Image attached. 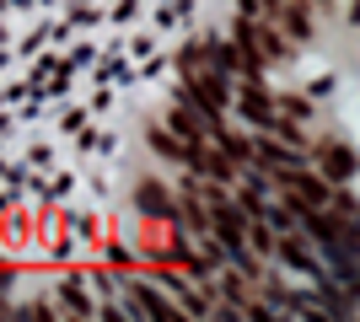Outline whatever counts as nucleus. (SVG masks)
I'll use <instances>...</instances> for the list:
<instances>
[{"mask_svg":"<svg viewBox=\"0 0 360 322\" xmlns=\"http://www.w3.org/2000/svg\"><path fill=\"white\" fill-rule=\"evenodd\" d=\"M210 226L221 231V247H226V258L237 263L242 274H258V263H253V253H248V220H242V210H237V204H226L221 194H215Z\"/></svg>","mask_w":360,"mask_h":322,"instance_id":"f257e3e1","label":"nucleus"},{"mask_svg":"<svg viewBox=\"0 0 360 322\" xmlns=\"http://www.w3.org/2000/svg\"><path fill=\"white\" fill-rule=\"evenodd\" d=\"M269 177H280V188H285L290 194V210H323V204H328V194L333 188L323 183V177H312V172H301V161L296 167H280V172H269Z\"/></svg>","mask_w":360,"mask_h":322,"instance_id":"f03ea898","label":"nucleus"},{"mask_svg":"<svg viewBox=\"0 0 360 322\" xmlns=\"http://www.w3.org/2000/svg\"><path fill=\"white\" fill-rule=\"evenodd\" d=\"M242 113H248V123H253V129H264V135H269L274 119H280V113H274V97L264 92L258 81H248V92H242Z\"/></svg>","mask_w":360,"mask_h":322,"instance_id":"7ed1b4c3","label":"nucleus"},{"mask_svg":"<svg viewBox=\"0 0 360 322\" xmlns=\"http://www.w3.org/2000/svg\"><path fill=\"white\" fill-rule=\"evenodd\" d=\"M253 161H258L264 172H280V167H296V161H301V151H296V145H280L274 135H258Z\"/></svg>","mask_w":360,"mask_h":322,"instance_id":"20e7f679","label":"nucleus"},{"mask_svg":"<svg viewBox=\"0 0 360 322\" xmlns=\"http://www.w3.org/2000/svg\"><path fill=\"white\" fill-rule=\"evenodd\" d=\"M317 156H323V177H328V183H345V177H355V151H349V145L328 140Z\"/></svg>","mask_w":360,"mask_h":322,"instance_id":"39448f33","label":"nucleus"},{"mask_svg":"<svg viewBox=\"0 0 360 322\" xmlns=\"http://www.w3.org/2000/svg\"><path fill=\"white\" fill-rule=\"evenodd\" d=\"M274 253L290 263V269H301V274H312V279H323V269H317V258L301 247V236H285V242H274Z\"/></svg>","mask_w":360,"mask_h":322,"instance_id":"423d86ee","label":"nucleus"},{"mask_svg":"<svg viewBox=\"0 0 360 322\" xmlns=\"http://www.w3.org/2000/svg\"><path fill=\"white\" fill-rule=\"evenodd\" d=\"M140 210L156 215V220H178V204L167 199V188H162V183H140Z\"/></svg>","mask_w":360,"mask_h":322,"instance_id":"0eeeda50","label":"nucleus"},{"mask_svg":"<svg viewBox=\"0 0 360 322\" xmlns=\"http://www.w3.org/2000/svg\"><path fill=\"white\" fill-rule=\"evenodd\" d=\"M274 16L285 22L290 38H312V11H307V0H290V6H274Z\"/></svg>","mask_w":360,"mask_h":322,"instance_id":"6e6552de","label":"nucleus"},{"mask_svg":"<svg viewBox=\"0 0 360 322\" xmlns=\"http://www.w3.org/2000/svg\"><path fill=\"white\" fill-rule=\"evenodd\" d=\"M135 301L150 311V317H172V307H167L162 295H156V285H135Z\"/></svg>","mask_w":360,"mask_h":322,"instance_id":"1a4fd4ad","label":"nucleus"},{"mask_svg":"<svg viewBox=\"0 0 360 322\" xmlns=\"http://www.w3.org/2000/svg\"><path fill=\"white\" fill-rule=\"evenodd\" d=\"M248 242H253L258 253H264V258H269V253H274V236H269V226H264V220H258V226L248 231Z\"/></svg>","mask_w":360,"mask_h":322,"instance_id":"9d476101","label":"nucleus"}]
</instances>
